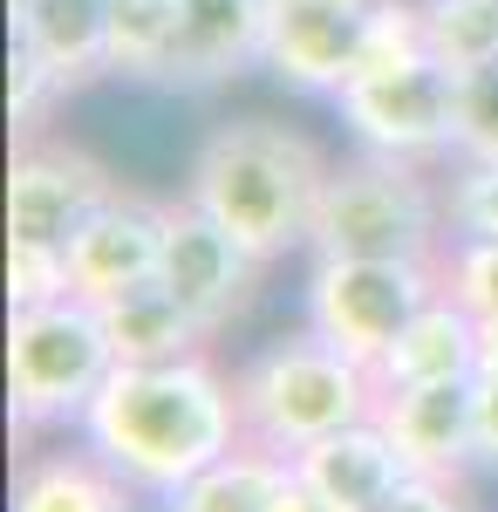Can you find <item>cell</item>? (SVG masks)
Wrapping results in <instances>:
<instances>
[{
	"label": "cell",
	"mask_w": 498,
	"mask_h": 512,
	"mask_svg": "<svg viewBox=\"0 0 498 512\" xmlns=\"http://www.w3.org/2000/svg\"><path fill=\"white\" fill-rule=\"evenodd\" d=\"M376 410H383V376L369 362H355L348 349H335L328 335H314V328L294 335V342H273L239 376L246 437L280 451V458H294L314 437L348 431V424H362Z\"/></svg>",
	"instance_id": "obj_3"
},
{
	"label": "cell",
	"mask_w": 498,
	"mask_h": 512,
	"mask_svg": "<svg viewBox=\"0 0 498 512\" xmlns=\"http://www.w3.org/2000/svg\"><path fill=\"white\" fill-rule=\"evenodd\" d=\"M294 472L328 499V506L342 512H376L410 478V465H403V451L389 444V431L376 424V417H362V424H348V431H328L314 437L307 451H294Z\"/></svg>",
	"instance_id": "obj_14"
},
{
	"label": "cell",
	"mask_w": 498,
	"mask_h": 512,
	"mask_svg": "<svg viewBox=\"0 0 498 512\" xmlns=\"http://www.w3.org/2000/svg\"><path fill=\"white\" fill-rule=\"evenodd\" d=\"M110 192L116 178L89 151H76V144H21L14 164H7V239L69 246Z\"/></svg>",
	"instance_id": "obj_8"
},
{
	"label": "cell",
	"mask_w": 498,
	"mask_h": 512,
	"mask_svg": "<svg viewBox=\"0 0 498 512\" xmlns=\"http://www.w3.org/2000/svg\"><path fill=\"white\" fill-rule=\"evenodd\" d=\"M267 260H253L239 239L192 198L171 205V226H164V260H157V280L205 321V335H219L246 301H253V274Z\"/></svg>",
	"instance_id": "obj_9"
},
{
	"label": "cell",
	"mask_w": 498,
	"mask_h": 512,
	"mask_svg": "<svg viewBox=\"0 0 498 512\" xmlns=\"http://www.w3.org/2000/svg\"><path fill=\"white\" fill-rule=\"evenodd\" d=\"M164 226H171V205H157L144 192H110L89 212V226L69 239V280H76V294L82 301H110L123 287L157 280Z\"/></svg>",
	"instance_id": "obj_11"
},
{
	"label": "cell",
	"mask_w": 498,
	"mask_h": 512,
	"mask_svg": "<svg viewBox=\"0 0 498 512\" xmlns=\"http://www.w3.org/2000/svg\"><path fill=\"white\" fill-rule=\"evenodd\" d=\"M383 0H273L267 7V69L294 89L335 96L362 69V41Z\"/></svg>",
	"instance_id": "obj_10"
},
{
	"label": "cell",
	"mask_w": 498,
	"mask_h": 512,
	"mask_svg": "<svg viewBox=\"0 0 498 512\" xmlns=\"http://www.w3.org/2000/svg\"><path fill=\"white\" fill-rule=\"evenodd\" d=\"M76 294L69 280V246H35V239H7V308H41Z\"/></svg>",
	"instance_id": "obj_22"
},
{
	"label": "cell",
	"mask_w": 498,
	"mask_h": 512,
	"mask_svg": "<svg viewBox=\"0 0 498 512\" xmlns=\"http://www.w3.org/2000/svg\"><path fill=\"white\" fill-rule=\"evenodd\" d=\"M444 294V260H314L307 328L355 362H383L389 342Z\"/></svg>",
	"instance_id": "obj_6"
},
{
	"label": "cell",
	"mask_w": 498,
	"mask_h": 512,
	"mask_svg": "<svg viewBox=\"0 0 498 512\" xmlns=\"http://www.w3.org/2000/svg\"><path fill=\"white\" fill-rule=\"evenodd\" d=\"M335 110L355 130L362 151H383V158H437V151H458V117H464V69H451L444 55H410L396 69L376 76H348L335 89Z\"/></svg>",
	"instance_id": "obj_7"
},
{
	"label": "cell",
	"mask_w": 498,
	"mask_h": 512,
	"mask_svg": "<svg viewBox=\"0 0 498 512\" xmlns=\"http://www.w3.org/2000/svg\"><path fill=\"white\" fill-rule=\"evenodd\" d=\"M328 171L335 164L301 130L273 117H246L205 137V151L192 158V178H185V198L205 205L253 260H280L287 246H307Z\"/></svg>",
	"instance_id": "obj_2"
},
{
	"label": "cell",
	"mask_w": 498,
	"mask_h": 512,
	"mask_svg": "<svg viewBox=\"0 0 498 512\" xmlns=\"http://www.w3.org/2000/svg\"><path fill=\"white\" fill-rule=\"evenodd\" d=\"M444 192H430L410 158L362 151L328 171L307 246L314 260H444Z\"/></svg>",
	"instance_id": "obj_4"
},
{
	"label": "cell",
	"mask_w": 498,
	"mask_h": 512,
	"mask_svg": "<svg viewBox=\"0 0 498 512\" xmlns=\"http://www.w3.org/2000/svg\"><path fill=\"white\" fill-rule=\"evenodd\" d=\"M267 7L273 0H178L171 28V82H226L246 62H267Z\"/></svg>",
	"instance_id": "obj_13"
},
{
	"label": "cell",
	"mask_w": 498,
	"mask_h": 512,
	"mask_svg": "<svg viewBox=\"0 0 498 512\" xmlns=\"http://www.w3.org/2000/svg\"><path fill=\"white\" fill-rule=\"evenodd\" d=\"M96 308H103V335H110L116 362H178V355H198V342H205V321L164 280L123 287Z\"/></svg>",
	"instance_id": "obj_17"
},
{
	"label": "cell",
	"mask_w": 498,
	"mask_h": 512,
	"mask_svg": "<svg viewBox=\"0 0 498 512\" xmlns=\"http://www.w3.org/2000/svg\"><path fill=\"white\" fill-rule=\"evenodd\" d=\"M376 424L389 444L403 451L410 472H458L478 458V417H471V383H410V390H383Z\"/></svg>",
	"instance_id": "obj_12"
},
{
	"label": "cell",
	"mask_w": 498,
	"mask_h": 512,
	"mask_svg": "<svg viewBox=\"0 0 498 512\" xmlns=\"http://www.w3.org/2000/svg\"><path fill=\"white\" fill-rule=\"evenodd\" d=\"M458 158H498V62H478V69H464Z\"/></svg>",
	"instance_id": "obj_25"
},
{
	"label": "cell",
	"mask_w": 498,
	"mask_h": 512,
	"mask_svg": "<svg viewBox=\"0 0 498 512\" xmlns=\"http://www.w3.org/2000/svg\"><path fill=\"white\" fill-rule=\"evenodd\" d=\"M89 451H103L137 492H178L192 472L246 444L239 383H226L205 355L178 362H116L82 410Z\"/></svg>",
	"instance_id": "obj_1"
},
{
	"label": "cell",
	"mask_w": 498,
	"mask_h": 512,
	"mask_svg": "<svg viewBox=\"0 0 498 512\" xmlns=\"http://www.w3.org/2000/svg\"><path fill=\"white\" fill-rule=\"evenodd\" d=\"M478 349H485V321L464 301L437 294L376 362L383 390H410V383H471L478 376Z\"/></svg>",
	"instance_id": "obj_15"
},
{
	"label": "cell",
	"mask_w": 498,
	"mask_h": 512,
	"mask_svg": "<svg viewBox=\"0 0 498 512\" xmlns=\"http://www.w3.org/2000/svg\"><path fill=\"white\" fill-rule=\"evenodd\" d=\"M444 226L458 239H498V158H464L444 185Z\"/></svg>",
	"instance_id": "obj_23"
},
{
	"label": "cell",
	"mask_w": 498,
	"mask_h": 512,
	"mask_svg": "<svg viewBox=\"0 0 498 512\" xmlns=\"http://www.w3.org/2000/svg\"><path fill=\"white\" fill-rule=\"evenodd\" d=\"M171 28H178V0H110V69L116 76H164Z\"/></svg>",
	"instance_id": "obj_20"
},
{
	"label": "cell",
	"mask_w": 498,
	"mask_h": 512,
	"mask_svg": "<svg viewBox=\"0 0 498 512\" xmlns=\"http://www.w3.org/2000/svg\"><path fill=\"white\" fill-rule=\"evenodd\" d=\"M116 369V349L103 335V308L62 294L41 308H14L7 315V403L14 424H69L89 410V396L103 390Z\"/></svg>",
	"instance_id": "obj_5"
},
{
	"label": "cell",
	"mask_w": 498,
	"mask_h": 512,
	"mask_svg": "<svg viewBox=\"0 0 498 512\" xmlns=\"http://www.w3.org/2000/svg\"><path fill=\"white\" fill-rule=\"evenodd\" d=\"M423 48L451 69L498 62V0H423Z\"/></svg>",
	"instance_id": "obj_21"
},
{
	"label": "cell",
	"mask_w": 498,
	"mask_h": 512,
	"mask_svg": "<svg viewBox=\"0 0 498 512\" xmlns=\"http://www.w3.org/2000/svg\"><path fill=\"white\" fill-rule=\"evenodd\" d=\"M478 369H498V328H485V349H478Z\"/></svg>",
	"instance_id": "obj_30"
},
{
	"label": "cell",
	"mask_w": 498,
	"mask_h": 512,
	"mask_svg": "<svg viewBox=\"0 0 498 512\" xmlns=\"http://www.w3.org/2000/svg\"><path fill=\"white\" fill-rule=\"evenodd\" d=\"M48 96H62L55 69L41 62L28 41H14V55H7V110H14V123H21V130H35L41 110H48Z\"/></svg>",
	"instance_id": "obj_26"
},
{
	"label": "cell",
	"mask_w": 498,
	"mask_h": 512,
	"mask_svg": "<svg viewBox=\"0 0 498 512\" xmlns=\"http://www.w3.org/2000/svg\"><path fill=\"white\" fill-rule=\"evenodd\" d=\"M130 492L103 451H41L14 472V512H130Z\"/></svg>",
	"instance_id": "obj_18"
},
{
	"label": "cell",
	"mask_w": 498,
	"mask_h": 512,
	"mask_svg": "<svg viewBox=\"0 0 498 512\" xmlns=\"http://www.w3.org/2000/svg\"><path fill=\"white\" fill-rule=\"evenodd\" d=\"M294 458H280L267 444H232L226 458H212L205 472H192L178 492H164L171 512H273V492H280V478H287Z\"/></svg>",
	"instance_id": "obj_19"
},
{
	"label": "cell",
	"mask_w": 498,
	"mask_h": 512,
	"mask_svg": "<svg viewBox=\"0 0 498 512\" xmlns=\"http://www.w3.org/2000/svg\"><path fill=\"white\" fill-rule=\"evenodd\" d=\"M444 294L464 301L485 328H498V239H458L444 253Z\"/></svg>",
	"instance_id": "obj_24"
},
{
	"label": "cell",
	"mask_w": 498,
	"mask_h": 512,
	"mask_svg": "<svg viewBox=\"0 0 498 512\" xmlns=\"http://www.w3.org/2000/svg\"><path fill=\"white\" fill-rule=\"evenodd\" d=\"M471 417H478V458L498 465V369L471 376Z\"/></svg>",
	"instance_id": "obj_28"
},
{
	"label": "cell",
	"mask_w": 498,
	"mask_h": 512,
	"mask_svg": "<svg viewBox=\"0 0 498 512\" xmlns=\"http://www.w3.org/2000/svg\"><path fill=\"white\" fill-rule=\"evenodd\" d=\"M14 41H28L62 89L110 69V0H14Z\"/></svg>",
	"instance_id": "obj_16"
},
{
	"label": "cell",
	"mask_w": 498,
	"mask_h": 512,
	"mask_svg": "<svg viewBox=\"0 0 498 512\" xmlns=\"http://www.w3.org/2000/svg\"><path fill=\"white\" fill-rule=\"evenodd\" d=\"M376 512H464V499H458V485H451L444 472H410Z\"/></svg>",
	"instance_id": "obj_27"
},
{
	"label": "cell",
	"mask_w": 498,
	"mask_h": 512,
	"mask_svg": "<svg viewBox=\"0 0 498 512\" xmlns=\"http://www.w3.org/2000/svg\"><path fill=\"white\" fill-rule=\"evenodd\" d=\"M273 512H342V506H328L314 485H307L294 465H287V478H280V492H273Z\"/></svg>",
	"instance_id": "obj_29"
}]
</instances>
